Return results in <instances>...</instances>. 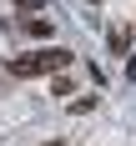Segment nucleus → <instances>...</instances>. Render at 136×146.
Masks as SVG:
<instances>
[{
	"label": "nucleus",
	"instance_id": "obj_4",
	"mask_svg": "<svg viewBox=\"0 0 136 146\" xmlns=\"http://www.w3.org/2000/svg\"><path fill=\"white\" fill-rule=\"evenodd\" d=\"M50 96H76V86H71V76H50Z\"/></svg>",
	"mask_w": 136,
	"mask_h": 146
},
{
	"label": "nucleus",
	"instance_id": "obj_5",
	"mask_svg": "<svg viewBox=\"0 0 136 146\" xmlns=\"http://www.w3.org/2000/svg\"><path fill=\"white\" fill-rule=\"evenodd\" d=\"M71 111H76V116H86V111H96V96H76V101H71Z\"/></svg>",
	"mask_w": 136,
	"mask_h": 146
},
{
	"label": "nucleus",
	"instance_id": "obj_6",
	"mask_svg": "<svg viewBox=\"0 0 136 146\" xmlns=\"http://www.w3.org/2000/svg\"><path fill=\"white\" fill-rule=\"evenodd\" d=\"M126 81H136V56H131V60H126Z\"/></svg>",
	"mask_w": 136,
	"mask_h": 146
},
{
	"label": "nucleus",
	"instance_id": "obj_3",
	"mask_svg": "<svg viewBox=\"0 0 136 146\" xmlns=\"http://www.w3.org/2000/svg\"><path fill=\"white\" fill-rule=\"evenodd\" d=\"M20 30H25V35H35V40H45V35L56 30V20H45V15H30V20H20Z\"/></svg>",
	"mask_w": 136,
	"mask_h": 146
},
{
	"label": "nucleus",
	"instance_id": "obj_2",
	"mask_svg": "<svg viewBox=\"0 0 136 146\" xmlns=\"http://www.w3.org/2000/svg\"><path fill=\"white\" fill-rule=\"evenodd\" d=\"M106 45H111V56H131V30H126V25H111Z\"/></svg>",
	"mask_w": 136,
	"mask_h": 146
},
{
	"label": "nucleus",
	"instance_id": "obj_1",
	"mask_svg": "<svg viewBox=\"0 0 136 146\" xmlns=\"http://www.w3.org/2000/svg\"><path fill=\"white\" fill-rule=\"evenodd\" d=\"M71 60H76V56L66 50V45H45V50H35V56H15L5 71L20 76V81H30V76H60Z\"/></svg>",
	"mask_w": 136,
	"mask_h": 146
},
{
	"label": "nucleus",
	"instance_id": "obj_7",
	"mask_svg": "<svg viewBox=\"0 0 136 146\" xmlns=\"http://www.w3.org/2000/svg\"><path fill=\"white\" fill-rule=\"evenodd\" d=\"M40 146H71V141H60V136H56V141H40Z\"/></svg>",
	"mask_w": 136,
	"mask_h": 146
},
{
	"label": "nucleus",
	"instance_id": "obj_8",
	"mask_svg": "<svg viewBox=\"0 0 136 146\" xmlns=\"http://www.w3.org/2000/svg\"><path fill=\"white\" fill-rule=\"evenodd\" d=\"M91 5H106V0H91Z\"/></svg>",
	"mask_w": 136,
	"mask_h": 146
}]
</instances>
